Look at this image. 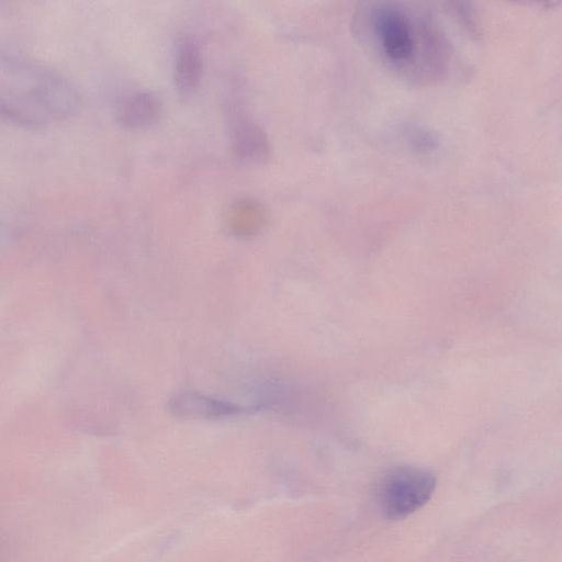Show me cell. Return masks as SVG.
Wrapping results in <instances>:
<instances>
[{
  "instance_id": "3",
  "label": "cell",
  "mask_w": 562,
  "mask_h": 562,
  "mask_svg": "<svg viewBox=\"0 0 562 562\" xmlns=\"http://www.w3.org/2000/svg\"><path fill=\"white\" fill-rule=\"evenodd\" d=\"M232 149L244 162L261 165L269 160L272 147L265 130L250 117L237 113L229 123Z\"/></svg>"
},
{
  "instance_id": "2",
  "label": "cell",
  "mask_w": 562,
  "mask_h": 562,
  "mask_svg": "<svg viewBox=\"0 0 562 562\" xmlns=\"http://www.w3.org/2000/svg\"><path fill=\"white\" fill-rule=\"evenodd\" d=\"M373 26L387 60L397 65L412 60L416 46L413 25L401 9L390 5L378 9L373 15Z\"/></svg>"
},
{
  "instance_id": "4",
  "label": "cell",
  "mask_w": 562,
  "mask_h": 562,
  "mask_svg": "<svg viewBox=\"0 0 562 562\" xmlns=\"http://www.w3.org/2000/svg\"><path fill=\"white\" fill-rule=\"evenodd\" d=\"M203 75V59L199 43L192 37L180 41L175 61V86L179 97L189 99L198 90Z\"/></svg>"
},
{
  "instance_id": "7",
  "label": "cell",
  "mask_w": 562,
  "mask_h": 562,
  "mask_svg": "<svg viewBox=\"0 0 562 562\" xmlns=\"http://www.w3.org/2000/svg\"><path fill=\"white\" fill-rule=\"evenodd\" d=\"M176 403L179 411H186L189 414L218 416L228 415L237 411L234 405L215 400H209L199 394H184Z\"/></svg>"
},
{
  "instance_id": "1",
  "label": "cell",
  "mask_w": 562,
  "mask_h": 562,
  "mask_svg": "<svg viewBox=\"0 0 562 562\" xmlns=\"http://www.w3.org/2000/svg\"><path fill=\"white\" fill-rule=\"evenodd\" d=\"M435 488L436 477L430 471L400 467L381 479L376 490L378 507L387 519H403L422 508Z\"/></svg>"
},
{
  "instance_id": "5",
  "label": "cell",
  "mask_w": 562,
  "mask_h": 562,
  "mask_svg": "<svg viewBox=\"0 0 562 562\" xmlns=\"http://www.w3.org/2000/svg\"><path fill=\"white\" fill-rule=\"evenodd\" d=\"M161 114L159 99L149 91H136L124 97L117 105L119 122L132 130L145 128L156 123Z\"/></svg>"
},
{
  "instance_id": "6",
  "label": "cell",
  "mask_w": 562,
  "mask_h": 562,
  "mask_svg": "<svg viewBox=\"0 0 562 562\" xmlns=\"http://www.w3.org/2000/svg\"><path fill=\"white\" fill-rule=\"evenodd\" d=\"M231 229L239 235H251L263 225L266 210L257 201L240 200L229 210Z\"/></svg>"
}]
</instances>
